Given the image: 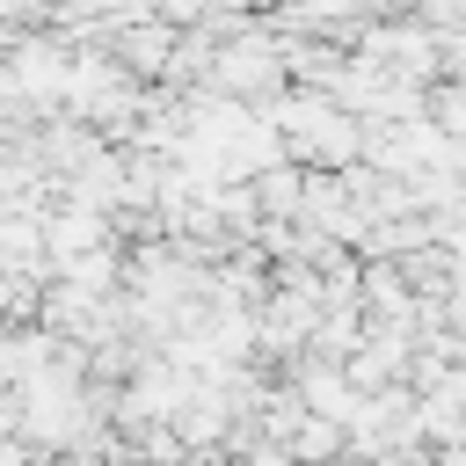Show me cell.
Returning a JSON list of instances; mask_svg holds the SVG:
<instances>
[{
	"instance_id": "1",
	"label": "cell",
	"mask_w": 466,
	"mask_h": 466,
	"mask_svg": "<svg viewBox=\"0 0 466 466\" xmlns=\"http://www.w3.org/2000/svg\"><path fill=\"white\" fill-rule=\"evenodd\" d=\"M284 444H291V459H306V466H335V459L350 451L335 422H306V415H299V430H291Z\"/></svg>"
}]
</instances>
